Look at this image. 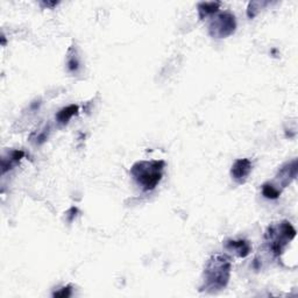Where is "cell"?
<instances>
[{
	"label": "cell",
	"mask_w": 298,
	"mask_h": 298,
	"mask_svg": "<svg viewBox=\"0 0 298 298\" xmlns=\"http://www.w3.org/2000/svg\"><path fill=\"white\" fill-rule=\"evenodd\" d=\"M220 5H222L220 2H200V4H198V6H197L198 14H200V19L204 20V19H206L208 16H214V13L218 12Z\"/></svg>",
	"instance_id": "obj_8"
},
{
	"label": "cell",
	"mask_w": 298,
	"mask_h": 298,
	"mask_svg": "<svg viewBox=\"0 0 298 298\" xmlns=\"http://www.w3.org/2000/svg\"><path fill=\"white\" fill-rule=\"evenodd\" d=\"M166 163L162 160L139 161L130 168V175L144 191H152L161 182Z\"/></svg>",
	"instance_id": "obj_2"
},
{
	"label": "cell",
	"mask_w": 298,
	"mask_h": 298,
	"mask_svg": "<svg viewBox=\"0 0 298 298\" xmlns=\"http://www.w3.org/2000/svg\"><path fill=\"white\" fill-rule=\"evenodd\" d=\"M225 248L230 253L238 258H247L252 252V246L247 240H227L225 241Z\"/></svg>",
	"instance_id": "obj_7"
},
{
	"label": "cell",
	"mask_w": 298,
	"mask_h": 298,
	"mask_svg": "<svg viewBox=\"0 0 298 298\" xmlns=\"http://www.w3.org/2000/svg\"><path fill=\"white\" fill-rule=\"evenodd\" d=\"M266 4H267V2H250V5H248V8H247L248 18L253 19V18L258 13V10H260V7L262 5H266Z\"/></svg>",
	"instance_id": "obj_13"
},
{
	"label": "cell",
	"mask_w": 298,
	"mask_h": 298,
	"mask_svg": "<svg viewBox=\"0 0 298 298\" xmlns=\"http://www.w3.org/2000/svg\"><path fill=\"white\" fill-rule=\"evenodd\" d=\"M252 168H253V164H252L250 160L239 158L233 163L232 168H230V176L238 184H244L246 183L248 176L250 175Z\"/></svg>",
	"instance_id": "obj_5"
},
{
	"label": "cell",
	"mask_w": 298,
	"mask_h": 298,
	"mask_svg": "<svg viewBox=\"0 0 298 298\" xmlns=\"http://www.w3.org/2000/svg\"><path fill=\"white\" fill-rule=\"evenodd\" d=\"M72 296V286H64V288H62L61 292H58L54 294V297H69Z\"/></svg>",
	"instance_id": "obj_14"
},
{
	"label": "cell",
	"mask_w": 298,
	"mask_h": 298,
	"mask_svg": "<svg viewBox=\"0 0 298 298\" xmlns=\"http://www.w3.org/2000/svg\"><path fill=\"white\" fill-rule=\"evenodd\" d=\"M66 66H68L69 72L74 74L77 72L80 66V63L78 61V58L76 54V49H74V47L70 48L68 52V63H66Z\"/></svg>",
	"instance_id": "obj_12"
},
{
	"label": "cell",
	"mask_w": 298,
	"mask_h": 298,
	"mask_svg": "<svg viewBox=\"0 0 298 298\" xmlns=\"http://www.w3.org/2000/svg\"><path fill=\"white\" fill-rule=\"evenodd\" d=\"M232 264L225 254H214L206 261L203 274V286L200 292L216 294L225 289L230 282Z\"/></svg>",
	"instance_id": "obj_1"
},
{
	"label": "cell",
	"mask_w": 298,
	"mask_h": 298,
	"mask_svg": "<svg viewBox=\"0 0 298 298\" xmlns=\"http://www.w3.org/2000/svg\"><path fill=\"white\" fill-rule=\"evenodd\" d=\"M297 169L298 163L297 160L294 158L292 161L286 162L278 169V175H276V180H278V186L281 188H286L297 177Z\"/></svg>",
	"instance_id": "obj_6"
},
{
	"label": "cell",
	"mask_w": 298,
	"mask_h": 298,
	"mask_svg": "<svg viewBox=\"0 0 298 298\" xmlns=\"http://www.w3.org/2000/svg\"><path fill=\"white\" fill-rule=\"evenodd\" d=\"M296 230L288 220L272 222L266 230L264 240L268 250L276 258L284 253L286 248L296 238Z\"/></svg>",
	"instance_id": "obj_3"
},
{
	"label": "cell",
	"mask_w": 298,
	"mask_h": 298,
	"mask_svg": "<svg viewBox=\"0 0 298 298\" xmlns=\"http://www.w3.org/2000/svg\"><path fill=\"white\" fill-rule=\"evenodd\" d=\"M42 4H44L46 6H48V7H52V6H56L58 5V2H42Z\"/></svg>",
	"instance_id": "obj_15"
},
{
	"label": "cell",
	"mask_w": 298,
	"mask_h": 298,
	"mask_svg": "<svg viewBox=\"0 0 298 298\" xmlns=\"http://www.w3.org/2000/svg\"><path fill=\"white\" fill-rule=\"evenodd\" d=\"M262 194L268 200H278L281 194V190L276 188L274 184L266 183L262 186Z\"/></svg>",
	"instance_id": "obj_11"
},
{
	"label": "cell",
	"mask_w": 298,
	"mask_h": 298,
	"mask_svg": "<svg viewBox=\"0 0 298 298\" xmlns=\"http://www.w3.org/2000/svg\"><path fill=\"white\" fill-rule=\"evenodd\" d=\"M24 150H12L8 156V158H2V174H5L8 169H12V166L18 164L21 161V158H24Z\"/></svg>",
	"instance_id": "obj_9"
},
{
	"label": "cell",
	"mask_w": 298,
	"mask_h": 298,
	"mask_svg": "<svg viewBox=\"0 0 298 298\" xmlns=\"http://www.w3.org/2000/svg\"><path fill=\"white\" fill-rule=\"evenodd\" d=\"M236 30V16L230 12L218 14L208 26V33L212 38H226L232 35Z\"/></svg>",
	"instance_id": "obj_4"
},
{
	"label": "cell",
	"mask_w": 298,
	"mask_h": 298,
	"mask_svg": "<svg viewBox=\"0 0 298 298\" xmlns=\"http://www.w3.org/2000/svg\"><path fill=\"white\" fill-rule=\"evenodd\" d=\"M78 114V106L77 105H69L66 108H62L58 114H56V120L60 125H66L70 122V119L72 118L74 116Z\"/></svg>",
	"instance_id": "obj_10"
}]
</instances>
